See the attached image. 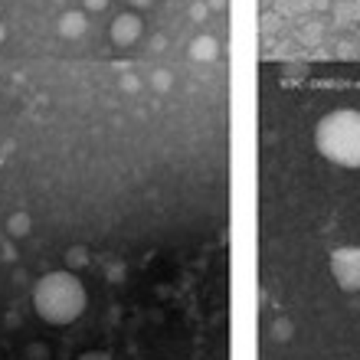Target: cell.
Instances as JSON below:
<instances>
[{"label": "cell", "instance_id": "obj_1", "mask_svg": "<svg viewBox=\"0 0 360 360\" xmlns=\"http://www.w3.org/2000/svg\"><path fill=\"white\" fill-rule=\"evenodd\" d=\"M89 295L86 285L76 278V272L69 269H56V272H46L33 285V308L46 324L53 328H66V324H76L82 314H86Z\"/></svg>", "mask_w": 360, "mask_h": 360}, {"label": "cell", "instance_id": "obj_2", "mask_svg": "<svg viewBox=\"0 0 360 360\" xmlns=\"http://www.w3.org/2000/svg\"><path fill=\"white\" fill-rule=\"evenodd\" d=\"M314 148L324 161L344 171H360V112L334 108L314 124Z\"/></svg>", "mask_w": 360, "mask_h": 360}, {"label": "cell", "instance_id": "obj_3", "mask_svg": "<svg viewBox=\"0 0 360 360\" xmlns=\"http://www.w3.org/2000/svg\"><path fill=\"white\" fill-rule=\"evenodd\" d=\"M331 278L341 292H360V246H338L328 256Z\"/></svg>", "mask_w": 360, "mask_h": 360}, {"label": "cell", "instance_id": "obj_4", "mask_svg": "<svg viewBox=\"0 0 360 360\" xmlns=\"http://www.w3.org/2000/svg\"><path fill=\"white\" fill-rule=\"evenodd\" d=\"M144 27H141V17L138 13H118L108 27V37H112L115 46H134L141 39Z\"/></svg>", "mask_w": 360, "mask_h": 360}, {"label": "cell", "instance_id": "obj_5", "mask_svg": "<svg viewBox=\"0 0 360 360\" xmlns=\"http://www.w3.org/2000/svg\"><path fill=\"white\" fill-rule=\"evenodd\" d=\"M187 56L193 59V63H217V59H219V39L210 37V33H203V37H197V39H190Z\"/></svg>", "mask_w": 360, "mask_h": 360}, {"label": "cell", "instance_id": "obj_6", "mask_svg": "<svg viewBox=\"0 0 360 360\" xmlns=\"http://www.w3.org/2000/svg\"><path fill=\"white\" fill-rule=\"evenodd\" d=\"M56 30H59V37H63V39H79V37H86V30H89L86 13H82V10H66V13L59 17Z\"/></svg>", "mask_w": 360, "mask_h": 360}, {"label": "cell", "instance_id": "obj_7", "mask_svg": "<svg viewBox=\"0 0 360 360\" xmlns=\"http://www.w3.org/2000/svg\"><path fill=\"white\" fill-rule=\"evenodd\" d=\"M30 229H33V219H30V213L17 210V213H10V217H7V233H10V239L30 236Z\"/></svg>", "mask_w": 360, "mask_h": 360}, {"label": "cell", "instance_id": "obj_8", "mask_svg": "<svg viewBox=\"0 0 360 360\" xmlns=\"http://www.w3.org/2000/svg\"><path fill=\"white\" fill-rule=\"evenodd\" d=\"M66 266H69V272L89 266V249L86 246H69L66 249Z\"/></svg>", "mask_w": 360, "mask_h": 360}, {"label": "cell", "instance_id": "obj_9", "mask_svg": "<svg viewBox=\"0 0 360 360\" xmlns=\"http://www.w3.org/2000/svg\"><path fill=\"white\" fill-rule=\"evenodd\" d=\"M171 86H174L171 72H167V69H154V72H151V89H154V92H167Z\"/></svg>", "mask_w": 360, "mask_h": 360}, {"label": "cell", "instance_id": "obj_10", "mask_svg": "<svg viewBox=\"0 0 360 360\" xmlns=\"http://www.w3.org/2000/svg\"><path fill=\"white\" fill-rule=\"evenodd\" d=\"M292 321H285V318H278V321H275V328H272V334H275V341H288V338H292Z\"/></svg>", "mask_w": 360, "mask_h": 360}, {"label": "cell", "instance_id": "obj_11", "mask_svg": "<svg viewBox=\"0 0 360 360\" xmlns=\"http://www.w3.org/2000/svg\"><path fill=\"white\" fill-rule=\"evenodd\" d=\"M122 92H128V95L141 92V79L134 76V72H124V76H122Z\"/></svg>", "mask_w": 360, "mask_h": 360}, {"label": "cell", "instance_id": "obj_12", "mask_svg": "<svg viewBox=\"0 0 360 360\" xmlns=\"http://www.w3.org/2000/svg\"><path fill=\"white\" fill-rule=\"evenodd\" d=\"M207 13H210L207 0H193V4H190V20H197V23H203V20H207Z\"/></svg>", "mask_w": 360, "mask_h": 360}, {"label": "cell", "instance_id": "obj_13", "mask_svg": "<svg viewBox=\"0 0 360 360\" xmlns=\"http://www.w3.org/2000/svg\"><path fill=\"white\" fill-rule=\"evenodd\" d=\"M27 360H49V351H46V344H30L27 347Z\"/></svg>", "mask_w": 360, "mask_h": 360}, {"label": "cell", "instance_id": "obj_14", "mask_svg": "<svg viewBox=\"0 0 360 360\" xmlns=\"http://www.w3.org/2000/svg\"><path fill=\"white\" fill-rule=\"evenodd\" d=\"M82 7H86L89 13H102V10L108 7V0H82Z\"/></svg>", "mask_w": 360, "mask_h": 360}, {"label": "cell", "instance_id": "obj_15", "mask_svg": "<svg viewBox=\"0 0 360 360\" xmlns=\"http://www.w3.org/2000/svg\"><path fill=\"white\" fill-rule=\"evenodd\" d=\"M79 360H112V354L108 351H86V354H79Z\"/></svg>", "mask_w": 360, "mask_h": 360}, {"label": "cell", "instance_id": "obj_16", "mask_svg": "<svg viewBox=\"0 0 360 360\" xmlns=\"http://www.w3.org/2000/svg\"><path fill=\"white\" fill-rule=\"evenodd\" d=\"M164 46H167V37H161V33H158V37H151V53H161Z\"/></svg>", "mask_w": 360, "mask_h": 360}, {"label": "cell", "instance_id": "obj_17", "mask_svg": "<svg viewBox=\"0 0 360 360\" xmlns=\"http://www.w3.org/2000/svg\"><path fill=\"white\" fill-rule=\"evenodd\" d=\"M210 10H226V0H207Z\"/></svg>", "mask_w": 360, "mask_h": 360}, {"label": "cell", "instance_id": "obj_18", "mask_svg": "<svg viewBox=\"0 0 360 360\" xmlns=\"http://www.w3.org/2000/svg\"><path fill=\"white\" fill-rule=\"evenodd\" d=\"M108 275H112V278H118V275H124V266H112V269H108Z\"/></svg>", "mask_w": 360, "mask_h": 360}, {"label": "cell", "instance_id": "obj_19", "mask_svg": "<svg viewBox=\"0 0 360 360\" xmlns=\"http://www.w3.org/2000/svg\"><path fill=\"white\" fill-rule=\"evenodd\" d=\"M154 0H131V7H151Z\"/></svg>", "mask_w": 360, "mask_h": 360}, {"label": "cell", "instance_id": "obj_20", "mask_svg": "<svg viewBox=\"0 0 360 360\" xmlns=\"http://www.w3.org/2000/svg\"><path fill=\"white\" fill-rule=\"evenodd\" d=\"M4 39H7V27H4V23H0V43H4Z\"/></svg>", "mask_w": 360, "mask_h": 360}]
</instances>
